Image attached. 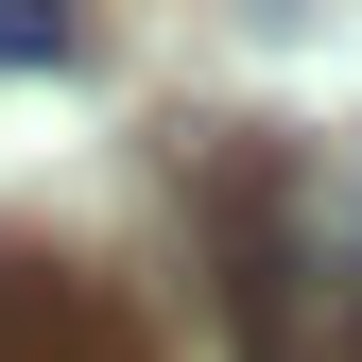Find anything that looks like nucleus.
I'll return each mask as SVG.
<instances>
[{"mask_svg": "<svg viewBox=\"0 0 362 362\" xmlns=\"http://www.w3.org/2000/svg\"><path fill=\"white\" fill-rule=\"evenodd\" d=\"M224 310H242V362H362V242L310 190H259L224 224Z\"/></svg>", "mask_w": 362, "mask_h": 362, "instance_id": "1", "label": "nucleus"}, {"mask_svg": "<svg viewBox=\"0 0 362 362\" xmlns=\"http://www.w3.org/2000/svg\"><path fill=\"white\" fill-rule=\"evenodd\" d=\"M0 362H139V310L86 276V259L0 242Z\"/></svg>", "mask_w": 362, "mask_h": 362, "instance_id": "2", "label": "nucleus"}, {"mask_svg": "<svg viewBox=\"0 0 362 362\" xmlns=\"http://www.w3.org/2000/svg\"><path fill=\"white\" fill-rule=\"evenodd\" d=\"M0 69H69V18H52V0H0Z\"/></svg>", "mask_w": 362, "mask_h": 362, "instance_id": "3", "label": "nucleus"}]
</instances>
